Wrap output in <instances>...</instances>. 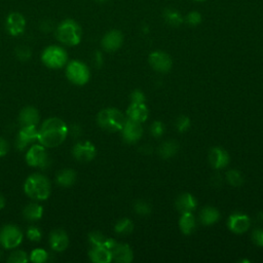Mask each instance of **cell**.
<instances>
[{
	"label": "cell",
	"instance_id": "cell-6",
	"mask_svg": "<svg viewBox=\"0 0 263 263\" xmlns=\"http://www.w3.org/2000/svg\"><path fill=\"white\" fill-rule=\"evenodd\" d=\"M66 76L69 82L76 85H84L90 81V69L81 61H71L66 67Z\"/></svg>",
	"mask_w": 263,
	"mask_h": 263
},
{
	"label": "cell",
	"instance_id": "cell-37",
	"mask_svg": "<svg viewBox=\"0 0 263 263\" xmlns=\"http://www.w3.org/2000/svg\"><path fill=\"white\" fill-rule=\"evenodd\" d=\"M201 20H203V17L198 12H190L185 16V22L189 26H197L201 23Z\"/></svg>",
	"mask_w": 263,
	"mask_h": 263
},
{
	"label": "cell",
	"instance_id": "cell-38",
	"mask_svg": "<svg viewBox=\"0 0 263 263\" xmlns=\"http://www.w3.org/2000/svg\"><path fill=\"white\" fill-rule=\"evenodd\" d=\"M16 55L21 61H27L31 57V49L28 47L21 46L16 49Z\"/></svg>",
	"mask_w": 263,
	"mask_h": 263
},
{
	"label": "cell",
	"instance_id": "cell-31",
	"mask_svg": "<svg viewBox=\"0 0 263 263\" xmlns=\"http://www.w3.org/2000/svg\"><path fill=\"white\" fill-rule=\"evenodd\" d=\"M226 180L231 186H234V187H240L244 183V178L242 176L241 172L238 170H230L227 172Z\"/></svg>",
	"mask_w": 263,
	"mask_h": 263
},
{
	"label": "cell",
	"instance_id": "cell-45",
	"mask_svg": "<svg viewBox=\"0 0 263 263\" xmlns=\"http://www.w3.org/2000/svg\"><path fill=\"white\" fill-rule=\"evenodd\" d=\"M212 181H214L216 184H215V186L219 187L221 185V183H222V179H221V176L220 175H215V176L213 177Z\"/></svg>",
	"mask_w": 263,
	"mask_h": 263
},
{
	"label": "cell",
	"instance_id": "cell-30",
	"mask_svg": "<svg viewBox=\"0 0 263 263\" xmlns=\"http://www.w3.org/2000/svg\"><path fill=\"white\" fill-rule=\"evenodd\" d=\"M134 222L129 218H122L115 226V230L116 233L121 235H127L133 232L134 230Z\"/></svg>",
	"mask_w": 263,
	"mask_h": 263
},
{
	"label": "cell",
	"instance_id": "cell-36",
	"mask_svg": "<svg viewBox=\"0 0 263 263\" xmlns=\"http://www.w3.org/2000/svg\"><path fill=\"white\" fill-rule=\"evenodd\" d=\"M190 127V119L189 117L185 115H181L177 118L176 121V129L180 132V133H185V132Z\"/></svg>",
	"mask_w": 263,
	"mask_h": 263
},
{
	"label": "cell",
	"instance_id": "cell-19",
	"mask_svg": "<svg viewBox=\"0 0 263 263\" xmlns=\"http://www.w3.org/2000/svg\"><path fill=\"white\" fill-rule=\"evenodd\" d=\"M148 115L149 111L144 103H132L127 110L128 118L140 122V124L147 120Z\"/></svg>",
	"mask_w": 263,
	"mask_h": 263
},
{
	"label": "cell",
	"instance_id": "cell-12",
	"mask_svg": "<svg viewBox=\"0 0 263 263\" xmlns=\"http://www.w3.org/2000/svg\"><path fill=\"white\" fill-rule=\"evenodd\" d=\"M122 131V138L126 142L133 144L138 142L140 139L143 136V128L140 122L127 119L124 128L121 129Z\"/></svg>",
	"mask_w": 263,
	"mask_h": 263
},
{
	"label": "cell",
	"instance_id": "cell-1",
	"mask_svg": "<svg viewBox=\"0 0 263 263\" xmlns=\"http://www.w3.org/2000/svg\"><path fill=\"white\" fill-rule=\"evenodd\" d=\"M69 134L65 122L58 117H50L43 121L38 131L37 140L47 148H54L62 144Z\"/></svg>",
	"mask_w": 263,
	"mask_h": 263
},
{
	"label": "cell",
	"instance_id": "cell-23",
	"mask_svg": "<svg viewBox=\"0 0 263 263\" xmlns=\"http://www.w3.org/2000/svg\"><path fill=\"white\" fill-rule=\"evenodd\" d=\"M178 150L179 144L173 140H170V141H164L160 145L159 149H157V153H159L161 159L169 160L176 155Z\"/></svg>",
	"mask_w": 263,
	"mask_h": 263
},
{
	"label": "cell",
	"instance_id": "cell-7",
	"mask_svg": "<svg viewBox=\"0 0 263 263\" xmlns=\"http://www.w3.org/2000/svg\"><path fill=\"white\" fill-rule=\"evenodd\" d=\"M23 238L24 234L22 230L16 225L7 224L0 230V246L4 249L12 250L20 246Z\"/></svg>",
	"mask_w": 263,
	"mask_h": 263
},
{
	"label": "cell",
	"instance_id": "cell-17",
	"mask_svg": "<svg viewBox=\"0 0 263 263\" xmlns=\"http://www.w3.org/2000/svg\"><path fill=\"white\" fill-rule=\"evenodd\" d=\"M49 246L56 252H63L68 248V234L62 230H55L49 234Z\"/></svg>",
	"mask_w": 263,
	"mask_h": 263
},
{
	"label": "cell",
	"instance_id": "cell-42",
	"mask_svg": "<svg viewBox=\"0 0 263 263\" xmlns=\"http://www.w3.org/2000/svg\"><path fill=\"white\" fill-rule=\"evenodd\" d=\"M10 151V143L6 141V139L0 137V157L5 156Z\"/></svg>",
	"mask_w": 263,
	"mask_h": 263
},
{
	"label": "cell",
	"instance_id": "cell-48",
	"mask_svg": "<svg viewBox=\"0 0 263 263\" xmlns=\"http://www.w3.org/2000/svg\"><path fill=\"white\" fill-rule=\"evenodd\" d=\"M258 219H259L260 221H262V222H263V212L258 213Z\"/></svg>",
	"mask_w": 263,
	"mask_h": 263
},
{
	"label": "cell",
	"instance_id": "cell-35",
	"mask_svg": "<svg viewBox=\"0 0 263 263\" xmlns=\"http://www.w3.org/2000/svg\"><path fill=\"white\" fill-rule=\"evenodd\" d=\"M164 131L165 128L162 121L156 120L150 126V135L156 139L163 137V135L164 134Z\"/></svg>",
	"mask_w": 263,
	"mask_h": 263
},
{
	"label": "cell",
	"instance_id": "cell-13",
	"mask_svg": "<svg viewBox=\"0 0 263 263\" xmlns=\"http://www.w3.org/2000/svg\"><path fill=\"white\" fill-rule=\"evenodd\" d=\"M227 226L230 231L242 234L249 230L251 226V219L246 214L234 213L230 216L227 220Z\"/></svg>",
	"mask_w": 263,
	"mask_h": 263
},
{
	"label": "cell",
	"instance_id": "cell-43",
	"mask_svg": "<svg viewBox=\"0 0 263 263\" xmlns=\"http://www.w3.org/2000/svg\"><path fill=\"white\" fill-rule=\"evenodd\" d=\"M69 133L71 134L73 137L77 138V137H80L82 136V128L80 126H77V125H74L71 127V129L69 130Z\"/></svg>",
	"mask_w": 263,
	"mask_h": 263
},
{
	"label": "cell",
	"instance_id": "cell-9",
	"mask_svg": "<svg viewBox=\"0 0 263 263\" xmlns=\"http://www.w3.org/2000/svg\"><path fill=\"white\" fill-rule=\"evenodd\" d=\"M149 65L153 68L155 71L161 73L169 72L173 66V61L171 57L164 51L156 50L151 52L148 58Z\"/></svg>",
	"mask_w": 263,
	"mask_h": 263
},
{
	"label": "cell",
	"instance_id": "cell-18",
	"mask_svg": "<svg viewBox=\"0 0 263 263\" xmlns=\"http://www.w3.org/2000/svg\"><path fill=\"white\" fill-rule=\"evenodd\" d=\"M112 260L119 263H130L134 259V254L129 245L127 244H115L111 249Z\"/></svg>",
	"mask_w": 263,
	"mask_h": 263
},
{
	"label": "cell",
	"instance_id": "cell-41",
	"mask_svg": "<svg viewBox=\"0 0 263 263\" xmlns=\"http://www.w3.org/2000/svg\"><path fill=\"white\" fill-rule=\"evenodd\" d=\"M131 101L132 103H144L145 102V95L142 91L135 90L131 94Z\"/></svg>",
	"mask_w": 263,
	"mask_h": 263
},
{
	"label": "cell",
	"instance_id": "cell-5",
	"mask_svg": "<svg viewBox=\"0 0 263 263\" xmlns=\"http://www.w3.org/2000/svg\"><path fill=\"white\" fill-rule=\"evenodd\" d=\"M41 61L43 64L50 69L63 68L68 61L67 51L58 46L48 47L42 51Z\"/></svg>",
	"mask_w": 263,
	"mask_h": 263
},
{
	"label": "cell",
	"instance_id": "cell-50",
	"mask_svg": "<svg viewBox=\"0 0 263 263\" xmlns=\"http://www.w3.org/2000/svg\"><path fill=\"white\" fill-rule=\"evenodd\" d=\"M1 257H2V250L0 249V259H1Z\"/></svg>",
	"mask_w": 263,
	"mask_h": 263
},
{
	"label": "cell",
	"instance_id": "cell-33",
	"mask_svg": "<svg viewBox=\"0 0 263 263\" xmlns=\"http://www.w3.org/2000/svg\"><path fill=\"white\" fill-rule=\"evenodd\" d=\"M48 259H49V253L45 249H40V248L34 249L31 252L30 257H29V260L35 263H43L48 261Z\"/></svg>",
	"mask_w": 263,
	"mask_h": 263
},
{
	"label": "cell",
	"instance_id": "cell-2",
	"mask_svg": "<svg viewBox=\"0 0 263 263\" xmlns=\"http://www.w3.org/2000/svg\"><path fill=\"white\" fill-rule=\"evenodd\" d=\"M50 182L42 174H32L26 179L24 191L34 200H46L50 196Z\"/></svg>",
	"mask_w": 263,
	"mask_h": 263
},
{
	"label": "cell",
	"instance_id": "cell-15",
	"mask_svg": "<svg viewBox=\"0 0 263 263\" xmlns=\"http://www.w3.org/2000/svg\"><path fill=\"white\" fill-rule=\"evenodd\" d=\"M26 28V20L20 13H12L6 19V30L12 36H19Z\"/></svg>",
	"mask_w": 263,
	"mask_h": 263
},
{
	"label": "cell",
	"instance_id": "cell-10",
	"mask_svg": "<svg viewBox=\"0 0 263 263\" xmlns=\"http://www.w3.org/2000/svg\"><path fill=\"white\" fill-rule=\"evenodd\" d=\"M97 150L90 141L77 142L72 148V155L74 159L81 163H89L95 159Z\"/></svg>",
	"mask_w": 263,
	"mask_h": 263
},
{
	"label": "cell",
	"instance_id": "cell-46",
	"mask_svg": "<svg viewBox=\"0 0 263 263\" xmlns=\"http://www.w3.org/2000/svg\"><path fill=\"white\" fill-rule=\"evenodd\" d=\"M96 61H97V65H98V67H100V66L102 65V62H103L101 52H97V54H96Z\"/></svg>",
	"mask_w": 263,
	"mask_h": 263
},
{
	"label": "cell",
	"instance_id": "cell-8",
	"mask_svg": "<svg viewBox=\"0 0 263 263\" xmlns=\"http://www.w3.org/2000/svg\"><path fill=\"white\" fill-rule=\"evenodd\" d=\"M26 163L33 168L47 169L50 164L49 155L47 151V147L41 144L32 145L26 153Z\"/></svg>",
	"mask_w": 263,
	"mask_h": 263
},
{
	"label": "cell",
	"instance_id": "cell-11",
	"mask_svg": "<svg viewBox=\"0 0 263 263\" xmlns=\"http://www.w3.org/2000/svg\"><path fill=\"white\" fill-rule=\"evenodd\" d=\"M38 138V130L35 126H27L22 127L19 133H17L16 139V147L19 150H24L27 148L31 143H33L35 140Z\"/></svg>",
	"mask_w": 263,
	"mask_h": 263
},
{
	"label": "cell",
	"instance_id": "cell-28",
	"mask_svg": "<svg viewBox=\"0 0 263 263\" xmlns=\"http://www.w3.org/2000/svg\"><path fill=\"white\" fill-rule=\"evenodd\" d=\"M76 181V173L71 169H64L57 175V183L60 186L70 187Z\"/></svg>",
	"mask_w": 263,
	"mask_h": 263
},
{
	"label": "cell",
	"instance_id": "cell-34",
	"mask_svg": "<svg viewBox=\"0 0 263 263\" xmlns=\"http://www.w3.org/2000/svg\"><path fill=\"white\" fill-rule=\"evenodd\" d=\"M29 261L27 253L22 250L14 251L7 258L8 263H27Z\"/></svg>",
	"mask_w": 263,
	"mask_h": 263
},
{
	"label": "cell",
	"instance_id": "cell-20",
	"mask_svg": "<svg viewBox=\"0 0 263 263\" xmlns=\"http://www.w3.org/2000/svg\"><path fill=\"white\" fill-rule=\"evenodd\" d=\"M197 203L195 197L190 194H187V192L180 195L176 199V203H175V206H176L180 213L192 212L197 208Z\"/></svg>",
	"mask_w": 263,
	"mask_h": 263
},
{
	"label": "cell",
	"instance_id": "cell-32",
	"mask_svg": "<svg viewBox=\"0 0 263 263\" xmlns=\"http://www.w3.org/2000/svg\"><path fill=\"white\" fill-rule=\"evenodd\" d=\"M134 210H135V212L141 217H146L148 215H150L152 211L151 206L149 205L147 201L142 200V199H139L136 201L134 205Z\"/></svg>",
	"mask_w": 263,
	"mask_h": 263
},
{
	"label": "cell",
	"instance_id": "cell-4",
	"mask_svg": "<svg viewBox=\"0 0 263 263\" xmlns=\"http://www.w3.org/2000/svg\"><path fill=\"white\" fill-rule=\"evenodd\" d=\"M127 121L122 112L115 108H107L101 110L97 115L98 125L108 132H118L124 128Z\"/></svg>",
	"mask_w": 263,
	"mask_h": 263
},
{
	"label": "cell",
	"instance_id": "cell-51",
	"mask_svg": "<svg viewBox=\"0 0 263 263\" xmlns=\"http://www.w3.org/2000/svg\"><path fill=\"white\" fill-rule=\"evenodd\" d=\"M195 1H205V0H195Z\"/></svg>",
	"mask_w": 263,
	"mask_h": 263
},
{
	"label": "cell",
	"instance_id": "cell-21",
	"mask_svg": "<svg viewBox=\"0 0 263 263\" xmlns=\"http://www.w3.org/2000/svg\"><path fill=\"white\" fill-rule=\"evenodd\" d=\"M19 121L22 127L35 126L36 127L39 122V113L37 109L34 107H25L22 109L19 115Z\"/></svg>",
	"mask_w": 263,
	"mask_h": 263
},
{
	"label": "cell",
	"instance_id": "cell-39",
	"mask_svg": "<svg viewBox=\"0 0 263 263\" xmlns=\"http://www.w3.org/2000/svg\"><path fill=\"white\" fill-rule=\"evenodd\" d=\"M26 234H27V238L31 242H39L41 239V232L36 226H30Z\"/></svg>",
	"mask_w": 263,
	"mask_h": 263
},
{
	"label": "cell",
	"instance_id": "cell-26",
	"mask_svg": "<svg viewBox=\"0 0 263 263\" xmlns=\"http://www.w3.org/2000/svg\"><path fill=\"white\" fill-rule=\"evenodd\" d=\"M89 240L93 246H101V247L108 248L109 250H111L113 248V246H115V245L116 244V242L115 240L107 238V236H105L103 233H101L99 231L91 232L89 234Z\"/></svg>",
	"mask_w": 263,
	"mask_h": 263
},
{
	"label": "cell",
	"instance_id": "cell-29",
	"mask_svg": "<svg viewBox=\"0 0 263 263\" xmlns=\"http://www.w3.org/2000/svg\"><path fill=\"white\" fill-rule=\"evenodd\" d=\"M164 19L166 24H169L172 27H179L184 22L181 14L173 8H166L164 12Z\"/></svg>",
	"mask_w": 263,
	"mask_h": 263
},
{
	"label": "cell",
	"instance_id": "cell-24",
	"mask_svg": "<svg viewBox=\"0 0 263 263\" xmlns=\"http://www.w3.org/2000/svg\"><path fill=\"white\" fill-rule=\"evenodd\" d=\"M197 226L196 222V218L192 214V212H186V213H182V216L179 220V227L184 234H190L195 231Z\"/></svg>",
	"mask_w": 263,
	"mask_h": 263
},
{
	"label": "cell",
	"instance_id": "cell-22",
	"mask_svg": "<svg viewBox=\"0 0 263 263\" xmlns=\"http://www.w3.org/2000/svg\"><path fill=\"white\" fill-rule=\"evenodd\" d=\"M89 256L95 263H109L112 261L111 250L101 246H93L89 252Z\"/></svg>",
	"mask_w": 263,
	"mask_h": 263
},
{
	"label": "cell",
	"instance_id": "cell-3",
	"mask_svg": "<svg viewBox=\"0 0 263 263\" xmlns=\"http://www.w3.org/2000/svg\"><path fill=\"white\" fill-rule=\"evenodd\" d=\"M57 39L68 47H75L82 41V31L81 26L73 20H65L60 23L56 30Z\"/></svg>",
	"mask_w": 263,
	"mask_h": 263
},
{
	"label": "cell",
	"instance_id": "cell-16",
	"mask_svg": "<svg viewBox=\"0 0 263 263\" xmlns=\"http://www.w3.org/2000/svg\"><path fill=\"white\" fill-rule=\"evenodd\" d=\"M230 154L221 147H213L209 151V162L212 168L220 170L230 164Z\"/></svg>",
	"mask_w": 263,
	"mask_h": 263
},
{
	"label": "cell",
	"instance_id": "cell-47",
	"mask_svg": "<svg viewBox=\"0 0 263 263\" xmlns=\"http://www.w3.org/2000/svg\"><path fill=\"white\" fill-rule=\"evenodd\" d=\"M5 207V198L0 195V210H2Z\"/></svg>",
	"mask_w": 263,
	"mask_h": 263
},
{
	"label": "cell",
	"instance_id": "cell-40",
	"mask_svg": "<svg viewBox=\"0 0 263 263\" xmlns=\"http://www.w3.org/2000/svg\"><path fill=\"white\" fill-rule=\"evenodd\" d=\"M252 241L258 247H263V230L257 229L252 232Z\"/></svg>",
	"mask_w": 263,
	"mask_h": 263
},
{
	"label": "cell",
	"instance_id": "cell-44",
	"mask_svg": "<svg viewBox=\"0 0 263 263\" xmlns=\"http://www.w3.org/2000/svg\"><path fill=\"white\" fill-rule=\"evenodd\" d=\"M140 150H141V152L143 154L149 155V154H150L153 151V149H152V146H150L149 144H145V145L141 146V149H140Z\"/></svg>",
	"mask_w": 263,
	"mask_h": 263
},
{
	"label": "cell",
	"instance_id": "cell-27",
	"mask_svg": "<svg viewBox=\"0 0 263 263\" xmlns=\"http://www.w3.org/2000/svg\"><path fill=\"white\" fill-rule=\"evenodd\" d=\"M43 215V208L36 204L31 203L26 206L23 210V216L29 221H37Z\"/></svg>",
	"mask_w": 263,
	"mask_h": 263
},
{
	"label": "cell",
	"instance_id": "cell-25",
	"mask_svg": "<svg viewBox=\"0 0 263 263\" xmlns=\"http://www.w3.org/2000/svg\"><path fill=\"white\" fill-rule=\"evenodd\" d=\"M219 218L220 213L214 207H205L199 213V219L204 225H213L219 220Z\"/></svg>",
	"mask_w": 263,
	"mask_h": 263
},
{
	"label": "cell",
	"instance_id": "cell-14",
	"mask_svg": "<svg viewBox=\"0 0 263 263\" xmlns=\"http://www.w3.org/2000/svg\"><path fill=\"white\" fill-rule=\"evenodd\" d=\"M124 43V35L118 30H111L104 35L101 40L102 48L109 52L116 51Z\"/></svg>",
	"mask_w": 263,
	"mask_h": 263
},
{
	"label": "cell",
	"instance_id": "cell-49",
	"mask_svg": "<svg viewBox=\"0 0 263 263\" xmlns=\"http://www.w3.org/2000/svg\"><path fill=\"white\" fill-rule=\"evenodd\" d=\"M95 1H97V2L102 3V2H105V1H106V0H95Z\"/></svg>",
	"mask_w": 263,
	"mask_h": 263
}]
</instances>
